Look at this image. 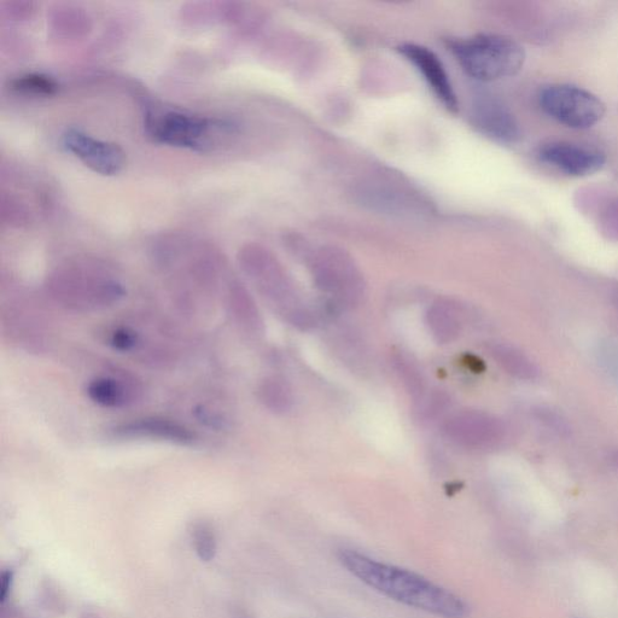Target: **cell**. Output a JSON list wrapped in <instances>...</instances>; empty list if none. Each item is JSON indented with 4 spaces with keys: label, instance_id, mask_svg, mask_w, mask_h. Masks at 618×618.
Here are the masks:
<instances>
[{
    "label": "cell",
    "instance_id": "14",
    "mask_svg": "<svg viewBox=\"0 0 618 618\" xmlns=\"http://www.w3.org/2000/svg\"><path fill=\"white\" fill-rule=\"evenodd\" d=\"M31 307H9L3 313V328L5 335L10 337L16 345L31 352L44 351L46 331L43 319Z\"/></svg>",
    "mask_w": 618,
    "mask_h": 618
},
{
    "label": "cell",
    "instance_id": "4",
    "mask_svg": "<svg viewBox=\"0 0 618 618\" xmlns=\"http://www.w3.org/2000/svg\"><path fill=\"white\" fill-rule=\"evenodd\" d=\"M313 277L318 289L330 296L324 303L330 317L358 306L363 300V277L353 260L341 250H323L313 262Z\"/></svg>",
    "mask_w": 618,
    "mask_h": 618
},
{
    "label": "cell",
    "instance_id": "8",
    "mask_svg": "<svg viewBox=\"0 0 618 618\" xmlns=\"http://www.w3.org/2000/svg\"><path fill=\"white\" fill-rule=\"evenodd\" d=\"M443 431L452 442L468 448H489L504 439V424L488 413L462 411L448 418Z\"/></svg>",
    "mask_w": 618,
    "mask_h": 618
},
{
    "label": "cell",
    "instance_id": "12",
    "mask_svg": "<svg viewBox=\"0 0 618 618\" xmlns=\"http://www.w3.org/2000/svg\"><path fill=\"white\" fill-rule=\"evenodd\" d=\"M472 121L485 136L494 141L512 144L521 137L520 125L503 103L492 97L477 99L472 107Z\"/></svg>",
    "mask_w": 618,
    "mask_h": 618
},
{
    "label": "cell",
    "instance_id": "24",
    "mask_svg": "<svg viewBox=\"0 0 618 618\" xmlns=\"http://www.w3.org/2000/svg\"><path fill=\"white\" fill-rule=\"evenodd\" d=\"M615 462L618 464V456L614 458Z\"/></svg>",
    "mask_w": 618,
    "mask_h": 618
},
{
    "label": "cell",
    "instance_id": "7",
    "mask_svg": "<svg viewBox=\"0 0 618 618\" xmlns=\"http://www.w3.org/2000/svg\"><path fill=\"white\" fill-rule=\"evenodd\" d=\"M218 127L212 120L177 112L149 116L148 128L157 142L191 149L207 147L208 137Z\"/></svg>",
    "mask_w": 618,
    "mask_h": 618
},
{
    "label": "cell",
    "instance_id": "11",
    "mask_svg": "<svg viewBox=\"0 0 618 618\" xmlns=\"http://www.w3.org/2000/svg\"><path fill=\"white\" fill-rule=\"evenodd\" d=\"M539 159L571 177H587L604 167L605 156L598 150L569 142H551L539 150Z\"/></svg>",
    "mask_w": 618,
    "mask_h": 618
},
{
    "label": "cell",
    "instance_id": "1",
    "mask_svg": "<svg viewBox=\"0 0 618 618\" xmlns=\"http://www.w3.org/2000/svg\"><path fill=\"white\" fill-rule=\"evenodd\" d=\"M337 558L349 573L395 602L442 618L469 615V606L462 598L427 577L347 548L338 551Z\"/></svg>",
    "mask_w": 618,
    "mask_h": 618
},
{
    "label": "cell",
    "instance_id": "17",
    "mask_svg": "<svg viewBox=\"0 0 618 618\" xmlns=\"http://www.w3.org/2000/svg\"><path fill=\"white\" fill-rule=\"evenodd\" d=\"M425 320L431 336L442 345L456 341L462 331L456 309L445 302L433 303L425 314Z\"/></svg>",
    "mask_w": 618,
    "mask_h": 618
},
{
    "label": "cell",
    "instance_id": "18",
    "mask_svg": "<svg viewBox=\"0 0 618 618\" xmlns=\"http://www.w3.org/2000/svg\"><path fill=\"white\" fill-rule=\"evenodd\" d=\"M258 398L268 411L282 415L293 408L294 393L281 377H267L259 384Z\"/></svg>",
    "mask_w": 618,
    "mask_h": 618
},
{
    "label": "cell",
    "instance_id": "23",
    "mask_svg": "<svg viewBox=\"0 0 618 618\" xmlns=\"http://www.w3.org/2000/svg\"><path fill=\"white\" fill-rule=\"evenodd\" d=\"M195 416L198 421L214 429L224 428L227 423V419L224 415H221L219 411H215L212 407L208 406L202 405L197 407Z\"/></svg>",
    "mask_w": 618,
    "mask_h": 618
},
{
    "label": "cell",
    "instance_id": "3",
    "mask_svg": "<svg viewBox=\"0 0 618 618\" xmlns=\"http://www.w3.org/2000/svg\"><path fill=\"white\" fill-rule=\"evenodd\" d=\"M451 50L470 77L497 81L520 73L526 61L522 46L510 38L480 34L453 42Z\"/></svg>",
    "mask_w": 618,
    "mask_h": 618
},
{
    "label": "cell",
    "instance_id": "13",
    "mask_svg": "<svg viewBox=\"0 0 618 618\" xmlns=\"http://www.w3.org/2000/svg\"><path fill=\"white\" fill-rule=\"evenodd\" d=\"M399 51L423 75L424 80L427 81L437 98L448 109H457V96L440 58L422 45L405 44L400 46Z\"/></svg>",
    "mask_w": 618,
    "mask_h": 618
},
{
    "label": "cell",
    "instance_id": "10",
    "mask_svg": "<svg viewBox=\"0 0 618 618\" xmlns=\"http://www.w3.org/2000/svg\"><path fill=\"white\" fill-rule=\"evenodd\" d=\"M63 147L103 176H113L125 166V154L118 145L98 141L77 130L63 134Z\"/></svg>",
    "mask_w": 618,
    "mask_h": 618
},
{
    "label": "cell",
    "instance_id": "15",
    "mask_svg": "<svg viewBox=\"0 0 618 618\" xmlns=\"http://www.w3.org/2000/svg\"><path fill=\"white\" fill-rule=\"evenodd\" d=\"M86 394L96 405L116 410L136 402L141 390L136 381L124 376H98L87 383Z\"/></svg>",
    "mask_w": 618,
    "mask_h": 618
},
{
    "label": "cell",
    "instance_id": "21",
    "mask_svg": "<svg viewBox=\"0 0 618 618\" xmlns=\"http://www.w3.org/2000/svg\"><path fill=\"white\" fill-rule=\"evenodd\" d=\"M394 366L398 371L399 376L404 382L408 393L411 394L413 400L421 402L425 398V383L422 373L417 367L405 358L398 357L394 360Z\"/></svg>",
    "mask_w": 618,
    "mask_h": 618
},
{
    "label": "cell",
    "instance_id": "20",
    "mask_svg": "<svg viewBox=\"0 0 618 618\" xmlns=\"http://www.w3.org/2000/svg\"><path fill=\"white\" fill-rule=\"evenodd\" d=\"M192 546L198 558L203 562H211L217 555L218 541L214 529L208 522L194 523L191 529Z\"/></svg>",
    "mask_w": 618,
    "mask_h": 618
},
{
    "label": "cell",
    "instance_id": "2",
    "mask_svg": "<svg viewBox=\"0 0 618 618\" xmlns=\"http://www.w3.org/2000/svg\"><path fill=\"white\" fill-rule=\"evenodd\" d=\"M48 293L52 301L68 311L92 313L118 305L126 291L108 272L69 268L54 274Z\"/></svg>",
    "mask_w": 618,
    "mask_h": 618
},
{
    "label": "cell",
    "instance_id": "6",
    "mask_svg": "<svg viewBox=\"0 0 618 618\" xmlns=\"http://www.w3.org/2000/svg\"><path fill=\"white\" fill-rule=\"evenodd\" d=\"M243 267L260 294L285 320L301 307L293 285L270 256L260 250H250L243 256Z\"/></svg>",
    "mask_w": 618,
    "mask_h": 618
},
{
    "label": "cell",
    "instance_id": "5",
    "mask_svg": "<svg viewBox=\"0 0 618 618\" xmlns=\"http://www.w3.org/2000/svg\"><path fill=\"white\" fill-rule=\"evenodd\" d=\"M542 110L553 120L574 130H587L597 125L605 115L602 99L581 87L553 84L539 93Z\"/></svg>",
    "mask_w": 618,
    "mask_h": 618
},
{
    "label": "cell",
    "instance_id": "19",
    "mask_svg": "<svg viewBox=\"0 0 618 618\" xmlns=\"http://www.w3.org/2000/svg\"><path fill=\"white\" fill-rule=\"evenodd\" d=\"M491 352L498 364L512 376L521 378V380H533L538 375V370L532 360L516 348L499 343L492 347Z\"/></svg>",
    "mask_w": 618,
    "mask_h": 618
},
{
    "label": "cell",
    "instance_id": "9",
    "mask_svg": "<svg viewBox=\"0 0 618 618\" xmlns=\"http://www.w3.org/2000/svg\"><path fill=\"white\" fill-rule=\"evenodd\" d=\"M110 436L119 441L151 440L172 443L178 446H192L197 436L182 423L172 419L145 417L115 425Z\"/></svg>",
    "mask_w": 618,
    "mask_h": 618
},
{
    "label": "cell",
    "instance_id": "22",
    "mask_svg": "<svg viewBox=\"0 0 618 618\" xmlns=\"http://www.w3.org/2000/svg\"><path fill=\"white\" fill-rule=\"evenodd\" d=\"M13 89L25 93H34V95H52L56 92L57 85L51 78L36 74L17 79Z\"/></svg>",
    "mask_w": 618,
    "mask_h": 618
},
{
    "label": "cell",
    "instance_id": "16",
    "mask_svg": "<svg viewBox=\"0 0 618 618\" xmlns=\"http://www.w3.org/2000/svg\"><path fill=\"white\" fill-rule=\"evenodd\" d=\"M225 305L236 324L249 334H260L264 330L258 305L243 284L233 282L225 294Z\"/></svg>",
    "mask_w": 618,
    "mask_h": 618
}]
</instances>
